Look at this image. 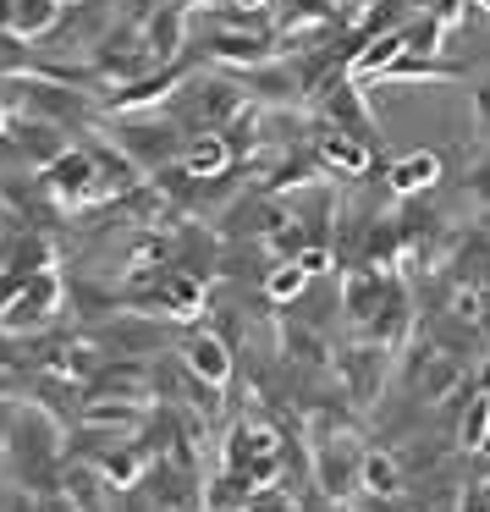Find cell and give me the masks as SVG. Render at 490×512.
<instances>
[{"label":"cell","mask_w":490,"mask_h":512,"mask_svg":"<svg viewBox=\"0 0 490 512\" xmlns=\"http://www.w3.org/2000/svg\"><path fill=\"white\" fill-rule=\"evenodd\" d=\"M45 193L56 210H89V204H105V188H100V166H94V149H67L61 160L45 166Z\"/></svg>","instance_id":"obj_1"},{"label":"cell","mask_w":490,"mask_h":512,"mask_svg":"<svg viewBox=\"0 0 490 512\" xmlns=\"http://www.w3.org/2000/svg\"><path fill=\"white\" fill-rule=\"evenodd\" d=\"M56 309H61V276H56V270H39V276H28V287L17 292V298L0 309V325H6L12 336H23V331L50 325V320H56Z\"/></svg>","instance_id":"obj_2"},{"label":"cell","mask_w":490,"mask_h":512,"mask_svg":"<svg viewBox=\"0 0 490 512\" xmlns=\"http://www.w3.org/2000/svg\"><path fill=\"white\" fill-rule=\"evenodd\" d=\"M188 78V67H155V72H144V78H133V83H111V89H100V105L105 111H149V105H160V100H171V94H177V83Z\"/></svg>","instance_id":"obj_3"},{"label":"cell","mask_w":490,"mask_h":512,"mask_svg":"<svg viewBox=\"0 0 490 512\" xmlns=\"http://www.w3.org/2000/svg\"><path fill=\"white\" fill-rule=\"evenodd\" d=\"M325 122L342 127V133L364 138V144H375V116H369L364 105V89H358V78H331L325 83Z\"/></svg>","instance_id":"obj_4"},{"label":"cell","mask_w":490,"mask_h":512,"mask_svg":"<svg viewBox=\"0 0 490 512\" xmlns=\"http://www.w3.org/2000/svg\"><path fill=\"white\" fill-rule=\"evenodd\" d=\"M182 369L204 386H226L232 380V342L221 331H188L182 342Z\"/></svg>","instance_id":"obj_5"},{"label":"cell","mask_w":490,"mask_h":512,"mask_svg":"<svg viewBox=\"0 0 490 512\" xmlns=\"http://www.w3.org/2000/svg\"><path fill=\"white\" fill-rule=\"evenodd\" d=\"M314 160H320L325 171H336V177H364V171L375 166V144H364V138H353V133L325 122L320 138H314Z\"/></svg>","instance_id":"obj_6"},{"label":"cell","mask_w":490,"mask_h":512,"mask_svg":"<svg viewBox=\"0 0 490 512\" xmlns=\"http://www.w3.org/2000/svg\"><path fill=\"white\" fill-rule=\"evenodd\" d=\"M386 287H391V270H375V265H353L342 276V303H347V320H353L358 331H369V320L380 314Z\"/></svg>","instance_id":"obj_7"},{"label":"cell","mask_w":490,"mask_h":512,"mask_svg":"<svg viewBox=\"0 0 490 512\" xmlns=\"http://www.w3.org/2000/svg\"><path fill=\"white\" fill-rule=\"evenodd\" d=\"M457 380H463V364H457L452 353H441V347H424V353L408 358V391H413L419 402L446 397Z\"/></svg>","instance_id":"obj_8"},{"label":"cell","mask_w":490,"mask_h":512,"mask_svg":"<svg viewBox=\"0 0 490 512\" xmlns=\"http://www.w3.org/2000/svg\"><path fill=\"white\" fill-rule=\"evenodd\" d=\"M446 177V160L435 155V149H408V155H397L386 166V188L391 199H413V193L435 188V182Z\"/></svg>","instance_id":"obj_9"},{"label":"cell","mask_w":490,"mask_h":512,"mask_svg":"<svg viewBox=\"0 0 490 512\" xmlns=\"http://www.w3.org/2000/svg\"><path fill=\"white\" fill-rule=\"evenodd\" d=\"M314 474H320L325 496H347V490L364 479V457L347 446V435H331V441H320V452H314Z\"/></svg>","instance_id":"obj_10"},{"label":"cell","mask_w":490,"mask_h":512,"mask_svg":"<svg viewBox=\"0 0 490 512\" xmlns=\"http://www.w3.org/2000/svg\"><path fill=\"white\" fill-rule=\"evenodd\" d=\"M232 160H237V149H232V138H226V133H193L188 149H182V171L199 177V182L232 177Z\"/></svg>","instance_id":"obj_11"},{"label":"cell","mask_w":490,"mask_h":512,"mask_svg":"<svg viewBox=\"0 0 490 512\" xmlns=\"http://www.w3.org/2000/svg\"><path fill=\"white\" fill-rule=\"evenodd\" d=\"M67 17V0H6V28L17 39H45Z\"/></svg>","instance_id":"obj_12"},{"label":"cell","mask_w":490,"mask_h":512,"mask_svg":"<svg viewBox=\"0 0 490 512\" xmlns=\"http://www.w3.org/2000/svg\"><path fill=\"white\" fill-rule=\"evenodd\" d=\"M111 138H116V144H122L144 171H160V166H166V155L177 149V127H116Z\"/></svg>","instance_id":"obj_13"},{"label":"cell","mask_w":490,"mask_h":512,"mask_svg":"<svg viewBox=\"0 0 490 512\" xmlns=\"http://www.w3.org/2000/svg\"><path fill=\"white\" fill-rule=\"evenodd\" d=\"M138 419H144V402H127V397H94L83 402V430H100V435H127L138 430Z\"/></svg>","instance_id":"obj_14"},{"label":"cell","mask_w":490,"mask_h":512,"mask_svg":"<svg viewBox=\"0 0 490 512\" xmlns=\"http://www.w3.org/2000/svg\"><path fill=\"white\" fill-rule=\"evenodd\" d=\"M386 358H391V347H375V342H364V347H353V353H347V380H353V391H358V402H364V408L380 397Z\"/></svg>","instance_id":"obj_15"},{"label":"cell","mask_w":490,"mask_h":512,"mask_svg":"<svg viewBox=\"0 0 490 512\" xmlns=\"http://www.w3.org/2000/svg\"><path fill=\"white\" fill-rule=\"evenodd\" d=\"M309 270L298 265V259H276V265L265 270V281H259V292H265V303H276V309H287V303H303V292H309Z\"/></svg>","instance_id":"obj_16"},{"label":"cell","mask_w":490,"mask_h":512,"mask_svg":"<svg viewBox=\"0 0 490 512\" xmlns=\"http://www.w3.org/2000/svg\"><path fill=\"white\" fill-rule=\"evenodd\" d=\"M182 17H188V6H155L144 23V39L149 50H155V61H171L182 50Z\"/></svg>","instance_id":"obj_17"},{"label":"cell","mask_w":490,"mask_h":512,"mask_svg":"<svg viewBox=\"0 0 490 512\" xmlns=\"http://www.w3.org/2000/svg\"><path fill=\"white\" fill-rule=\"evenodd\" d=\"M457 78H463L457 61H435V56H413V50H408V56H402L380 83H457Z\"/></svg>","instance_id":"obj_18"},{"label":"cell","mask_w":490,"mask_h":512,"mask_svg":"<svg viewBox=\"0 0 490 512\" xmlns=\"http://www.w3.org/2000/svg\"><path fill=\"white\" fill-rule=\"evenodd\" d=\"M94 468H100V474L111 479V485H138V474H144V452H138V446L111 441V446H100Z\"/></svg>","instance_id":"obj_19"},{"label":"cell","mask_w":490,"mask_h":512,"mask_svg":"<svg viewBox=\"0 0 490 512\" xmlns=\"http://www.w3.org/2000/svg\"><path fill=\"white\" fill-rule=\"evenodd\" d=\"M358 485L369 490V496H380V501H391L402 490V468H397V457L391 452H364V479Z\"/></svg>","instance_id":"obj_20"},{"label":"cell","mask_w":490,"mask_h":512,"mask_svg":"<svg viewBox=\"0 0 490 512\" xmlns=\"http://www.w3.org/2000/svg\"><path fill=\"white\" fill-rule=\"evenodd\" d=\"M485 441H490V397H474L463 408V424H457V446H463V452H479Z\"/></svg>","instance_id":"obj_21"},{"label":"cell","mask_w":490,"mask_h":512,"mask_svg":"<svg viewBox=\"0 0 490 512\" xmlns=\"http://www.w3.org/2000/svg\"><path fill=\"white\" fill-rule=\"evenodd\" d=\"M12 270H23V276H39V270H56L50 265V243H39V237H23L12 254Z\"/></svg>","instance_id":"obj_22"},{"label":"cell","mask_w":490,"mask_h":512,"mask_svg":"<svg viewBox=\"0 0 490 512\" xmlns=\"http://www.w3.org/2000/svg\"><path fill=\"white\" fill-rule=\"evenodd\" d=\"M287 353L303 358V364H325V342L314 331H292V325H287Z\"/></svg>","instance_id":"obj_23"},{"label":"cell","mask_w":490,"mask_h":512,"mask_svg":"<svg viewBox=\"0 0 490 512\" xmlns=\"http://www.w3.org/2000/svg\"><path fill=\"white\" fill-rule=\"evenodd\" d=\"M463 188H468V199H479V204H490V155H479L474 166H468V177H463Z\"/></svg>","instance_id":"obj_24"},{"label":"cell","mask_w":490,"mask_h":512,"mask_svg":"<svg viewBox=\"0 0 490 512\" xmlns=\"http://www.w3.org/2000/svg\"><path fill=\"white\" fill-rule=\"evenodd\" d=\"M12 424H17V419H12V413H6V408H0V452L12 446Z\"/></svg>","instance_id":"obj_25"},{"label":"cell","mask_w":490,"mask_h":512,"mask_svg":"<svg viewBox=\"0 0 490 512\" xmlns=\"http://www.w3.org/2000/svg\"><path fill=\"white\" fill-rule=\"evenodd\" d=\"M6 133H12V105L0 100V138H6Z\"/></svg>","instance_id":"obj_26"},{"label":"cell","mask_w":490,"mask_h":512,"mask_svg":"<svg viewBox=\"0 0 490 512\" xmlns=\"http://www.w3.org/2000/svg\"><path fill=\"white\" fill-rule=\"evenodd\" d=\"M474 287H490V270H485V276H479V281H474Z\"/></svg>","instance_id":"obj_27"},{"label":"cell","mask_w":490,"mask_h":512,"mask_svg":"<svg viewBox=\"0 0 490 512\" xmlns=\"http://www.w3.org/2000/svg\"><path fill=\"white\" fill-rule=\"evenodd\" d=\"M474 6H479V12H490V0H474Z\"/></svg>","instance_id":"obj_28"}]
</instances>
